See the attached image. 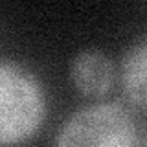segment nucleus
I'll use <instances>...</instances> for the list:
<instances>
[{
    "instance_id": "f257e3e1",
    "label": "nucleus",
    "mask_w": 147,
    "mask_h": 147,
    "mask_svg": "<svg viewBox=\"0 0 147 147\" xmlns=\"http://www.w3.org/2000/svg\"><path fill=\"white\" fill-rule=\"evenodd\" d=\"M46 116L40 81L22 64L0 61V145H15L33 136Z\"/></svg>"
},
{
    "instance_id": "f03ea898",
    "label": "nucleus",
    "mask_w": 147,
    "mask_h": 147,
    "mask_svg": "<svg viewBox=\"0 0 147 147\" xmlns=\"http://www.w3.org/2000/svg\"><path fill=\"white\" fill-rule=\"evenodd\" d=\"M53 147H140V136L127 107L103 101L76 110L59 129Z\"/></svg>"
},
{
    "instance_id": "7ed1b4c3",
    "label": "nucleus",
    "mask_w": 147,
    "mask_h": 147,
    "mask_svg": "<svg viewBox=\"0 0 147 147\" xmlns=\"http://www.w3.org/2000/svg\"><path fill=\"white\" fill-rule=\"evenodd\" d=\"M70 77L85 96H105L116 83V64L99 50H83L70 63Z\"/></svg>"
},
{
    "instance_id": "20e7f679",
    "label": "nucleus",
    "mask_w": 147,
    "mask_h": 147,
    "mask_svg": "<svg viewBox=\"0 0 147 147\" xmlns=\"http://www.w3.org/2000/svg\"><path fill=\"white\" fill-rule=\"evenodd\" d=\"M121 85L131 103L147 109V37L132 44L123 55Z\"/></svg>"
}]
</instances>
